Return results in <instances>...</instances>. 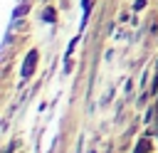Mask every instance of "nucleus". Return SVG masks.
I'll list each match as a JSON object with an SVG mask.
<instances>
[{"mask_svg": "<svg viewBox=\"0 0 158 153\" xmlns=\"http://www.w3.org/2000/svg\"><path fill=\"white\" fill-rule=\"evenodd\" d=\"M44 20L52 22V20H54V10H47V12H44Z\"/></svg>", "mask_w": 158, "mask_h": 153, "instance_id": "nucleus-3", "label": "nucleus"}, {"mask_svg": "<svg viewBox=\"0 0 158 153\" xmlns=\"http://www.w3.org/2000/svg\"><path fill=\"white\" fill-rule=\"evenodd\" d=\"M35 64H37V52H30V54H27V59H25V67H22V79H30V74H32Z\"/></svg>", "mask_w": 158, "mask_h": 153, "instance_id": "nucleus-1", "label": "nucleus"}, {"mask_svg": "<svg viewBox=\"0 0 158 153\" xmlns=\"http://www.w3.org/2000/svg\"><path fill=\"white\" fill-rule=\"evenodd\" d=\"M151 151V141L148 138H141V143L136 146V153H148Z\"/></svg>", "mask_w": 158, "mask_h": 153, "instance_id": "nucleus-2", "label": "nucleus"}]
</instances>
